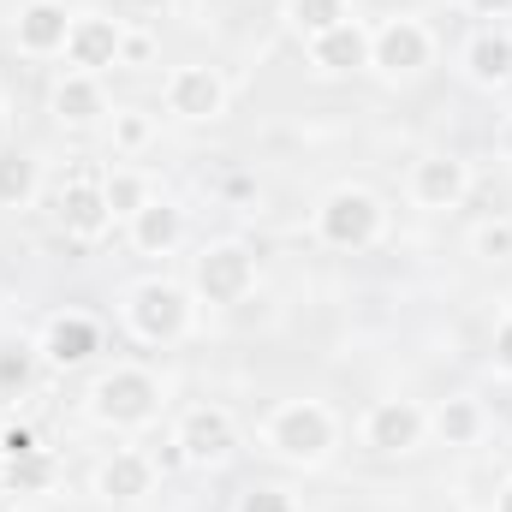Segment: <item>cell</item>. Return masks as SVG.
Returning a JSON list of instances; mask_svg holds the SVG:
<instances>
[{
  "label": "cell",
  "instance_id": "14",
  "mask_svg": "<svg viewBox=\"0 0 512 512\" xmlns=\"http://www.w3.org/2000/svg\"><path fill=\"white\" fill-rule=\"evenodd\" d=\"M12 36L24 54H66V36H72V12L60 0H24L18 18H12Z\"/></svg>",
  "mask_w": 512,
  "mask_h": 512
},
{
  "label": "cell",
  "instance_id": "22",
  "mask_svg": "<svg viewBox=\"0 0 512 512\" xmlns=\"http://www.w3.org/2000/svg\"><path fill=\"white\" fill-rule=\"evenodd\" d=\"M36 364H42V352L30 340H0V399H18L36 382Z\"/></svg>",
  "mask_w": 512,
  "mask_h": 512
},
{
  "label": "cell",
  "instance_id": "32",
  "mask_svg": "<svg viewBox=\"0 0 512 512\" xmlns=\"http://www.w3.org/2000/svg\"><path fill=\"white\" fill-rule=\"evenodd\" d=\"M465 6H471L477 18H507L512 12V0H465Z\"/></svg>",
  "mask_w": 512,
  "mask_h": 512
},
{
  "label": "cell",
  "instance_id": "6",
  "mask_svg": "<svg viewBox=\"0 0 512 512\" xmlns=\"http://www.w3.org/2000/svg\"><path fill=\"white\" fill-rule=\"evenodd\" d=\"M54 215H60L66 239H102V233L114 227V209H108V197H102V173H96V167H78V173L60 185Z\"/></svg>",
  "mask_w": 512,
  "mask_h": 512
},
{
  "label": "cell",
  "instance_id": "16",
  "mask_svg": "<svg viewBox=\"0 0 512 512\" xmlns=\"http://www.w3.org/2000/svg\"><path fill=\"white\" fill-rule=\"evenodd\" d=\"M149 489H155V459H143L131 447L102 459V471H96V495H108V501H143Z\"/></svg>",
  "mask_w": 512,
  "mask_h": 512
},
{
  "label": "cell",
  "instance_id": "26",
  "mask_svg": "<svg viewBox=\"0 0 512 512\" xmlns=\"http://www.w3.org/2000/svg\"><path fill=\"white\" fill-rule=\"evenodd\" d=\"M149 137H155V120H149V114H137V108L114 114V143H120L126 155H131V149H143Z\"/></svg>",
  "mask_w": 512,
  "mask_h": 512
},
{
  "label": "cell",
  "instance_id": "15",
  "mask_svg": "<svg viewBox=\"0 0 512 512\" xmlns=\"http://www.w3.org/2000/svg\"><path fill=\"white\" fill-rule=\"evenodd\" d=\"M310 66H322V72H364L370 66V30L358 18H346V24L310 36Z\"/></svg>",
  "mask_w": 512,
  "mask_h": 512
},
{
  "label": "cell",
  "instance_id": "17",
  "mask_svg": "<svg viewBox=\"0 0 512 512\" xmlns=\"http://www.w3.org/2000/svg\"><path fill=\"white\" fill-rule=\"evenodd\" d=\"M179 239H185V215L173 209V203H161V197H149L137 215H131V245L143 256H167L179 251Z\"/></svg>",
  "mask_w": 512,
  "mask_h": 512
},
{
  "label": "cell",
  "instance_id": "2",
  "mask_svg": "<svg viewBox=\"0 0 512 512\" xmlns=\"http://www.w3.org/2000/svg\"><path fill=\"white\" fill-rule=\"evenodd\" d=\"M382 221H387V209H382L376 191L340 185V191H328L322 209H316V239L334 245V251H370V245L382 239Z\"/></svg>",
  "mask_w": 512,
  "mask_h": 512
},
{
  "label": "cell",
  "instance_id": "34",
  "mask_svg": "<svg viewBox=\"0 0 512 512\" xmlns=\"http://www.w3.org/2000/svg\"><path fill=\"white\" fill-rule=\"evenodd\" d=\"M495 512H512V483L501 489V495H495Z\"/></svg>",
  "mask_w": 512,
  "mask_h": 512
},
{
  "label": "cell",
  "instance_id": "8",
  "mask_svg": "<svg viewBox=\"0 0 512 512\" xmlns=\"http://www.w3.org/2000/svg\"><path fill=\"white\" fill-rule=\"evenodd\" d=\"M167 114H173V120H191V126L221 120V114H227V84H221V72H215V66H179V72H167Z\"/></svg>",
  "mask_w": 512,
  "mask_h": 512
},
{
  "label": "cell",
  "instance_id": "18",
  "mask_svg": "<svg viewBox=\"0 0 512 512\" xmlns=\"http://www.w3.org/2000/svg\"><path fill=\"white\" fill-rule=\"evenodd\" d=\"M54 114H60L66 126H96V120L108 114V96H102V84H96L90 72H66V78L54 84Z\"/></svg>",
  "mask_w": 512,
  "mask_h": 512
},
{
  "label": "cell",
  "instance_id": "29",
  "mask_svg": "<svg viewBox=\"0 0 512 512\" xmlns=\"http://www.w3.org/2000/svg\"><path fill=\"white\" fill-rule=\"evenodd\" d=\"M36 447H42V441H36L24 423H6V429H0V465H6V459H24V453H36Z\"/></svg>",
  "mask_w": 512,
  "mask_h": 512
},
{
  "label": "cell",
  "instance_id": "27",
  "mask_svg": "<svg viewBox=\"0 0 512 512\" xmlns=\"http://www.w3.org/2000/svg\"><path fill=\"white\" fill-rule=\"evenodd\" d=\"M471 245H477V256H489V262H507L512 256V221H483Z\"/></svg>",
  "mask_w": 512,
  "mask_h": 512
},
{
  "label": "cell",
  "instance_id": "10",
  "mask_svg": "<svg viewBox=\"0 0 512 512\" xmlns=\"http://www.w3.org/2000/svg\"><path fill=\"white\" fill-rule=\"evenodd\" d=\"M120 42H126V24L120 18H102V12H72V36H66V60L72 72H108L120 66Z\"/></svg>",
  "mask_w": 512,
  "mask_h": 512
},
{
  "label": "cell",
  "instance_id": "5",
  "mask_svg": "<svg viewBox=\"0 0 512 512\" xmlns=\"http://www.w3.org/2000/svg\"><path fill=\"white\" fill-rule=\"evenodd\" d=\"M126 322H131L137 340L173 346V340L191 334V292L173 286V280H143V286L126 298Z\"/></svg>",
  "mask_w": 512,
  "mask_h": 512
},
{
  "label": "cell",
  "instance_id": "3",
  "mask_svg": "<svg viewBox=\"0 0 512 512\" xmlns=\"http://www.w3.org/2000/svg\"><path fill=\"white\" fill-rule=\"evenodd\" d=\"M90 411L108 429H143L161 411V382L149 370H137V364H120V370H108L102 382L90 387Z\"/></svg>",
  "mask_w": 512,
  "mask_h": 512
},
{
  "label": "cell",
  "instance_id": "23",
  "mask_svg": "<svg viewBox=\"0 0 512 512\" xmlns=\"http://www.w3.org/2000/svg\"><path fill=\"white\" fill-rule=\"evenodd\" d=\"M0 477H6V489H12V495H42V489L54 483V453H48V447H36V453H24V459H6V465H0Z\"/></svg>",
  "mask_w": 512,
  "mask_h": 512
},
{
  "label": "cell",
  "instance_id": "31",
  "mask_svg": "<svg viewBox=\"0 0 512 512\" xmlns=\"http://www.w3.org/2000/svg\"><path fill=\"white\" fill-rule=\"evenodd\" d=\"M149 54H155L149 36H143V30H126V42H120V66H149Z\"/></svg>",
  "mask_w": 512,
  "mask_h": 512
},
{
  "label": "cell",
  "instance_id": "4",
  "mask_svg": "<svg viewBox=\"0 0 512 512\" xmlns=\"http://www.w3.org/2000/svg\"><path fill=\"white\" fill-rule=\"evenodd\" d=\"M191 292L203 304H245L256 292V251L239 239H215L191 262Z\"/></svg>",
  "mask_w": 512,
  "mask_h": 512
},
{
  "label": "cell",
  "instance_id": "19",
  "mask_svg": "<svg viewBox=\"0 0 512 512\" xmlns=\"http://www.w3.org/2000/svg\"><path fill=\"white\" fill-rule=\"evenodd\" d=\"M465 72H471L477 84H507L512 78V36L507 30H483V36H471V48H465Z\"/></svg>",
  "mask_w": 512,
  "mask_h": 512
},
{
  "label": "cell",
  "instance_id": "11",
  "mask_svg": "<svg viewBox=\"0 0 512 512\" xmlns=\"http://www.w3.org/2000/svg\"><path fill=\"white\" fill-rule=\"evenodd\" d=\"M423 435H429V411L411 405V399H382V405H370V417H364V441H370L376 453H411Z\"/></svg>",
  "mask_w": 512,
  "mask_h": 512
},
{
  "label": "cell",
  "instance_id": "12",
  "mask_svg": "<svg viewBox=\"0 0 512 512\" xmlns=\"http://www.w3.org/2000/svg\"><path fill=\"white\" fill-rule=\"evenodd\" d=\"M36 352H42V364H54V370H78V364H90V358L102 352V328H96L90 316L66 310V316H54V322L42 328Z\"/></svg>",
  "mask_w": 512,
  "mask_h": 512
},
{
  "label": "cell",
  "instance_id": "33",
  "mask_svg": "<svg viewBox=\"0 0 512 512\" xmlns=\"http://www.w3.org/2000/svg\"><path fill=\"white\" fill-rule=\"evenodd\" d=\"M131 6H137V12H167L173 0H131Z\"/></svg>",
  "mask_w": 512,
  "mask_h": 512
},
{
  "label": "cell",
  "instance_id": "21",
  "mask_svg": "<svg viewBox=\"0 0 512 512\" xmlns=\"http://www.w3.org/2000/svg\"><path fill=\"white\" fill-rule=\"evenodd\" d=\"M429 429H435L447 447H471V441L483 435V405H477V399H441V405L429 411Z\"/></svg>",
  "mask_w": 512,
  "mask_h": 512
},
{
  "label": "cell",
  "instance_id": "9",
  "mask_svg": "<svg viewBox=\"0 0 512 512\" xmlns=\"http://www.w3.org/2000/svg\"><path fill=\"white\" fill-rule=\"evenodd\" d=\"M179 453H185V465H221V459H233V447H239V429H233V417L221 411V405H191L185 417H179Z\"/></svg>",
  "mask_w": 512,
  "mask_h": 512
},
{
  "label": "cell",
  "instance_id": "7",
  "mask_svg": "<svg viewBox=\"0 0 512 512\" xmlns=\"http://www.w3.org/2000/svg\"><path fill=\"white\" fill-rule=\"evenodd\" d=\"M429 54H435V42H429V30H423L417 18H387L382 30H370V66H376L382 78H411V72H423Z\"/></svg>",
  "mask_w": 512,
  "mask_h": 512
},
{
  "label": "cell",
  "instance_id": "30",
  "mask_svg": "<svg viewBox=\"0 0 512 512\" xmlns=\"http://www.w3.org/2000/svg\"><path fill=\"white\" fill-rule=\"evenodd\" d=\"M489 352H495V370H501V376H512V316H501V322H495V346H489Z\"/></svg>",
  "mask_w": 512,
  "mask_h": 512
},
{
  "label": "cell",
  "instance_id": "24",
  "mask_svg": "<svg viewBox=\"0 0 512 512\" xmlns=\"http://www.w3.org/2000/svg\"><path fill=\"white\" fill-rule=\"evenodd\" d=\"M346 18H352L346 0H286V24L304 30V36H322V30H334V24H346Z\"/></svg>",
  "mask_w": 512,
  "mask_h": 512
},
{
  "label": "cell",
  "instance_id": "1",
  "mask_svg": "<svg viewBox=\"0 0 512 512\" xmlns=\"http://www.w3.org/2000/svg\"><path fill=\"white\" fill-rule=\"evenodd\" d=\"M262 441H268V453L286 459V465H322V459L334 453V417H328V405H316V399H292V405H280V411L268 417Z\"/></svg>",
  "mask_w": 512,
  "mask_h": 512
},
{
  "label": "cell",
  "instance_id": "25",
  "mask_svg": "<svg viewBox=\"0 0 512 512\" xmlns=\"http://www.w3.org/2000/svg\"><path fill=\"white\" fill-rule=\"evenodd\" d=\"M102 197H108L114 221H131V215L149 203V185H143V173H131V167H114V173H102Z\"/></svg>",
  "mask_w": 512,
  "mask_h": 512
},
{
  "label": "cell",
  "instance_id": "35",
  "mask_svg": "<svg viewBox=\"0 0 512 512\" xmlns=\"http://www.w3.org/2000/svg\"><path fill=\"white\" fill-rule=\"evenodd\" d=\"M507 155H512V126H507Z\"/></svg>",
  "mask_w": 512,
  "mask_h": 512
},
{
  "label": "cell",
  "instance_id": "13",
  "mask_svg": "<svg viewBox=\"0 0 512 512\" xmlns=\"http://www.w3.org/2000/svg\"><path fill=\"white\" fill-rule=\"evenodd\" d=\"M411 197L423 209H459L471 197V167L459 155H423L411 173Z\"/></svg>",
  "mask_w": 512,
  "mask_h": 512
},
{
  "label": "cell",
  "instance_id": "20",
  "mask_svg": "<svg viewBox=\"0 0 512 512\" xmlns=\"http://www.w3.org/2000/svg\"><path fill=\"white\" fill-rule=\"evenodd\" d=\"M42 191V167L30 149H0V209H24Z\"/></svg>",
  "mask_w": 512,
  "mask_h": 512
},
{
  "label": "cell",
  "instance_id": "28",
  "mask_svg": "<svg viewBox=\"0 0 512 512\" xmlns=\"http://www.w3.org/2000/svg\"><path fill=\"white\" fill-rule=\"evenodd\" d=\"M239 512H298V501L286 489H251V495H239Z\"/></svg>",
  "mask_w": 512,
  "mask_h": 512
}]
</instances>
